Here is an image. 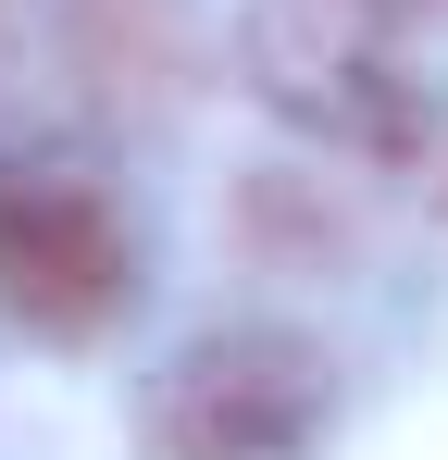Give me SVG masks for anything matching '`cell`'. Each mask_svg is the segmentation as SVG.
Wrapping results in <instances>:
<instances>
[{"mask_svg": "<svg viewBox=\"0 0 448 460\" xmlns=\"http://www.w3.org/2000/svg\"><path fill=\"white\" fill-rule=\"evenodd\" d=\"M138 287V225L75 150H0V311L25 336H100Z\"/></svg>", "mask_w": 448, "mask_h": 460, "instance_id": "obj_1", "label": "cell"}, {"mask_svg": "<svg viewBox=\"0 0 448 460\" xmlns=\"http://www.w3.org/2000/svg\"><path fill=\"white\" fill-rule=\"evenodd\" d=\"M75 13H87V0H0V50H13V38H75Z\"/></svg>", "mask_w": 448, "mask_h": 460, "instance_id": "obj_4", "label": "cell"}, {"mask_svg": "<svg viewBox=\"0 0 448 460\" xmlns=\"http://www.w3.org/2000/svg\"><path fill=\"white\" fill-rule=\"evenodd\" d=\"M237 50H249V87L336 150H411L424 137V100L399 75V0H249Z\"/></svg>", "mask_w": 448, "mask_h": 460, "instance_id": "obj_2", "label": "cell"}, {"mask_svg": "<svg viewBox=\"0 0 448 460\" xmlns=\"http://www.w3.org/2000/svg\"><path fill=\"white\" fill-rule=\"evenodd\" d=\"M149 460H299L324 436V361L287 323H224L149 374Z\"/></svg>", "mask_w": 448, "mask_h": 460, "instance_id": "obj_3", "label": "cell"}]
</instances>
